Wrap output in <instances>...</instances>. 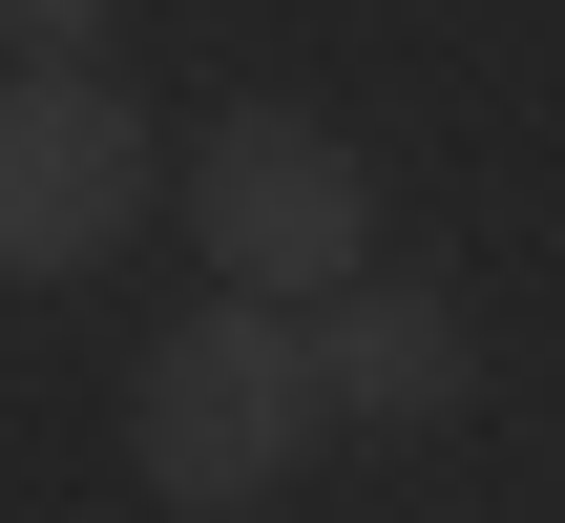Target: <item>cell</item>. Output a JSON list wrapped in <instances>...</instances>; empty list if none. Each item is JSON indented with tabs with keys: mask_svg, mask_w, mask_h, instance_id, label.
<instances>
[{
	"mask_svg": "<svg viewBox=\"0 0 565 523\" xmlns=\"http://www.w3.org/2000/svg\"><path fill=\"white\" fill-rule=\"evenodd\" d=\"M335 440V398H315V314H252V293H189L147 356H126V461H147V503L231 523L273 503L294 461Z\"/></svg>",
	"mask_w": 565,
	"mask_h": 523,
	"instance_id": "cell-1",
	"label": "cell"
},
{
	"mask_svg": "<svg viewBox=\"0 0 565 523\" xmlns=\"http://www.w3.org/2000/svg\"><path fill=\"white\" fill-rule=\"evenodd\" d=\"M168 189H189V231H210V293H252V314H335V293L377 273V168H356L315 105H210Z\"/></svg>",
	"mask_w": 565,
	"mask_h": 523,
	"instance_id": "cell-2",
	"label": "cell"
},
{
	"mask_svg": "<svg viewBox=\"0 0 565 523\" xmlns=\"http://www.w3.org/2000/svg\"><path fill=\"white\" fill-rule=\"evenodd\" d=\"M168 126L105 84V63H63V84H0V273L21 293H63V273H105L147 210H168Z\"/></svg>",
	"mask_w": 565,
	"mask_h": 523,
	"instance_id": "cell-3",
	"label": "cell"
},
{
	"mask_svg": "<svg viewBox=\"0 0 565 523\" xmlns=\"http://www.w3.org/2000/svg\"><path fill=\"white\" fill-rule=\"evenodd\" d=\"M315 398H335L356 440H440V419L482 398V335H461V293H419V273H356V293L315 314Z\"/></svg>",
	"mask_w": 565,
	"mask_h": 523,
	"instance_id": "cell-4",
	"label": "cell"
},
{
	"mask_svg": "<svg viewBox=\"0 0 565 523\" xmlns=\"http://www.w3.org/2000/svg\"><path fill=\"white\" fill-rule=\"evenodd\" d=\"M105 21H126V0H0V84H63V63H105Z\"/></svg>",
	"mask_w": 565,
	"mask_h": 523,
	"instance_id": "cell-5",
	"label": "cell"
}]
</instances>
